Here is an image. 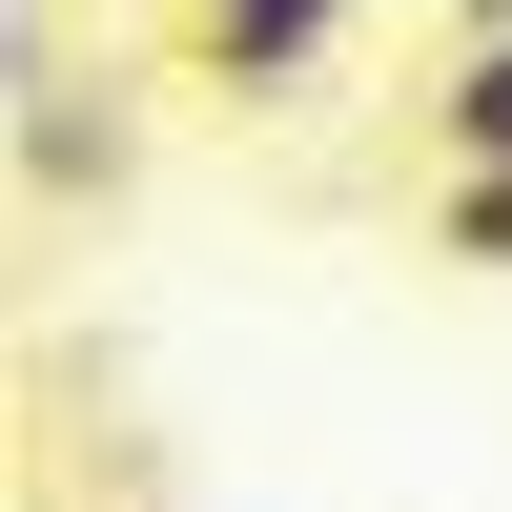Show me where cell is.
<instances>
[{
	"instance_id": "6da1fadb",
	"label": "cell",
	"mask_w": 512,
	"mask_h": 512,
	"mask_svg": "<svg viewBox=\"0 0 512 512\" xmlns=\"http://www.w3.org/2000/svg\"><path fill=\"white\" fill-rule=\"evenodd\" d=\"M349 21H369V0H185V62L226 82V103H287V82H308Z\"/></svg>"
},
{
	"instance_id": "7a4b0ae2",
	"label": "cell",
	"mask_w": 512,
	"mask_h": 512,
	"mask_svg": "<svg viewBox=\"0 0 512 512\" xmlns=\"http://www.w3.org/2000/svg\"><path fill=\"white\" fill-rule=\"evenodd\" d=\"M431 144H451V164H512V21H472V41H451V82H431Z\"/></svg>"
},
{
	"instance_id": "3957f363",
	"label": "cell",
	"mask_w": 512,
	"mask_h": 512,
	"mask_svg": "<svg viewBox=\"0 0 512 512\" xmlns=\"http://www.w3.org/2000/svg\"><path fill=\"white\" fill-rule=\"evenodd\" d=\"M21 164H41V185H123V123H103V82H82V103L41 82V123H21Z\"/></svg>"
},
{
	"instance_id": "277c9868",
	"label": "cell",
	"mask_w": 512,
	"mask_h": 512,
	"mask_svg": "<svg viewBox=\"0 0 512 512\" xmlns=\"http://www.w3.org/2000/svg\"><path fill=\"white\" fill-rule=\"evenodd\" d=\"M451 246H472V267H512V164H451Z\"/></svg>"
}]
</instances>
